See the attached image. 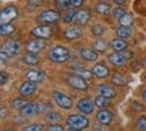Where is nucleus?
Listing matches in <instances>:
<instances>
[{"label":"nucleus","mask_w":146,"mask_h":131,"mask_svg":"<svg viewBox=\"0 0 146 131\" xmlns=\"http://www.w3.org/2000/svg\"><path fill=\"white\" fill-rule=\"evenodd\" d=\"M49 58L56 64H64L70 58V53H69V50L66 47L56 46V47H53V49H50V52H49Z\"/></svg>","instance_id":"obj_1"},{"label":"nucleus","mask_w":146,"mask_h":131,"mask_svg":"<svg viewBox=\"0 0 146 131\" xmlns=\"http://www.w3.org/2000/svg\"><path fill=\"white\" fill-rule=\"evenodd\" d=\"M60 18H61V14L56 10H46L41 12L38 18H36V21L38 23H41V24H54V23H57L60 21Z\"/></svg>","instance_id":"obj_2"},{"label":"nucleus","mask_w":146,"mask_h":131,"mask_svg":"<svg viewBox=\"0 0 146 131\" xmlns=\"http://www.w3.org/2000/svg\"><path fill=\"white\" fill-rule=\"evenodd\" d=\"M66 124L68 127H72V128H78V130H81V128H87L89 126V120L88 118H85L83 115H78V114H73V115H69L66 118Z\"/></svg>","instance_id":"obj_3"},{"label":"nucleus","mask_w":146,"mask_h":131,"mask_svg":"<svg viewBox=\"0 0 146 131\" xmlns=\"http://www.w3.org/2000/svg\"><path fill=\"white\" fill-rule=\"evenodd\" d=\"M53 99H54V101L57 103L58 107H61V108H64V110H70V108L73 107L72 99H70L69 96H66L65 93L54 92V93H53Z\"/></svg>","instance_id":"obj_4"},{"label":"nucleus","mask_w":146,"mask_h":131,"mask_svg":"<svg viewBox=\"0 0 146 131\" xmlns=\"http://www.w3.org/2000/svg\"><path fill=\"white\" fill-rule=\"evenodd\" d=\"M68 84L72 88L77 89V91H87L88 89V84H87L85 79H83L78 74H70V76H68Z\"/></svg>","instance_id":"obj_5"},{"label":"nucleus","mask_w":146,"mask_h":131,"mask_svg":"<svg viewBox=\"0 0 146 131\" xmlns=\"http://www.w3.org/2000/svg\"><path fill=\"white\" fill-rule=\"evenodd\" d=\"M18 16V10H16L14 5H7L5 8H3L1 11V15H0V21H1V24H7V23H11V22Z\"/></svg>","instance_id":"obj_6"},{"label":"nucleus","mask_w":146,"mask_h":131,"mask_svg":"<svg viewBox=\"0 0 146 131\" xmlns=\"http://www.w3.org/2000/svg\"><path fill=\"white\" fill-rule=\"evenodd\" d=\"M19 52V42L18 41H7L1 46V53L7 57H15Z\"/></svg>","instance_id":"obj_7"},{"label":"nucleus","mask_w":146,"mask_h":131,"mask_svg":"<svg viewBox=\"0 0 146 131\" xmlns=\"http://www.w3.org/2000/svg\"><path fill=\"white\" fill-rule=\"evenodd\" d=\"M31 34L34 37L39 38V39H46L52 35V28L47 26V24H41V26H36L31 30Z\"/></svg>","instance_id":"obj_8"},{"label":"nucleus","mask_w":146,"mask_h":131,"mask_svg":"<svg viewBox=\"0 0 146 131\" xmlns=\"http://www.w3.org/2000/svg\"><path fill=\"white\" fill-rule=\"evenodd\" d=\"M45 46H46V43L43 42V39H35V41H29V42L26 43V50L29 53H34V54H36V53L42 52L43 49H45Z\"/></svg>","instance_id":"obj_9"},{"label":"nucleus","mask_w":146,"mask_h":131,"mask_svg":"<svg viewBox=\"0 0 146 131\" xmlns=\"http://www.w3.org/2000/svg\"><path fill=\"white\" fill-rule=\"evenodd\" d=\"M36 89V85L34 81H30V80H27L26 83H23L21 85V89H19V93H21L22 97H29V96H31L34 92H35Z\"/></svg>","instance_id":"obj_10"},{"label":"nucleus","mask_w":146,"mask_h":131,"mask_svg":"<svg viewBox=\"0 0 146 131\" xmlns=\"http://www.w3.org/2000/svg\"><path fill=\"white\" fill-rule=\"evenodd\" d=\"M94 104L89 99H81L80 101L77 103V110L84 114V115H87V114H92L94 112Z\"/></svg>","instance_id":"obj_11"},{"label":"nucleus","mask_w":146,"mask_h":131,"mask_svg":"<svg viewBox=\"0 0 146 131\" xmlns=\"http://www.w3.org/2000/svg\"><path fill=\"white\" fill-rule=\"evenodd\" d=\"M38 112H39V104H36V103H27L21 110L22 116H26V118L36 115Z\"/></svg>","instance_id":"obj_12"},{"label":"nucleus","mask_w":146,"mask_h":131,"mask_svg":"<svg viewBox=\"0 0 146 131\" xmlns=\"http://www.w3.org/2000/svg\"><path fill=\"white\" fill-rule=\"evenodd\" d=\"M112 118H114L112 114H111L108 110H106V108H100V111L96 114V119H98V122L102 123L103 126L110 124V123L112 122Z\"/></svg>","instance_id":"obj_13"},{"label":"nucleus","mask_w":146,"mask_h":131,"mask_svg":"<svg viewBox=\"0 0 146 131\" xmlns=\"http://www.w3.org/2000/svg\"><path fill=\"white\" fill-rule=\"evenodd\" d=\"M91 19V12H89L88 10H80L76 14V16H74V21L73 22H76L78 26H85L87 23H88V21Z\"/></svg>","instance_id":"obj_14"},{"label":"nucleus","mask_w":146,"mask_h":131,"mask_svg":"<svg viewBox=\"0 0 146 131\" xmlns=\"http://www.w3.org/2000/svg\"><path fill=\"white\" fill-rule=\"evenodd\" d=\"M98 92H99V95L104 96V97H107V99H114V97H116V91H115L112 87H110V85L99 84V87H98Z\"/></svg>","instance_id":"obj_15"},{"label":"nucleus","mask_w":146,"mask_h":131,"mask_svg":"<svg viewBox=\"0 0 146 131\" xmlns=\"http://www.w3.org/2000/svg\"><path fill=\"white\" fill-rule=\"evenodd\" d=\"M81 28L80 27H76V26H72V27H68L65 31H64V37L69 39V41H72V39H77V38L81 37Z\"/></svg>","instance_id":"obj_16"},{"label":"nucleus","mask_w":146,"mask_h":131,"mask_svg":"<svg viewBox=\"0 0 146 131\" xmlns=\"http://www.w3.org/2000/svg\"><path fill=\"white\" fill-rule=\"evenodd\" d=\"M108 61H110V64H112L114 66H123L127 60L122 56V53H111L108 56Z\"/></svg>","instance_id":"obj_17"},{"label":"nucleus","mask_w":146,"mask_h":131,"mask_svg":"<svg viewBox=\"0 0 146 131\" xmlns=\"http://www.w3.org/2000/svg\"><path fill=\"white\" fill-rule=\"evenodd\" d=\"M27 80H30V81H34V83H39L42 80L45 79V74L43 72H39V70H34V69H30V70H27L26 73H25Z\"/></svg>","instance_id":"obj_18"},{"label":"nucleus","mask_w":146,"mask_h":131,"mask_svg":"<svg viewBox=\"0 0 146 131\" xmlns=\"http://www.w3.org/2000/svg\"><path fill=\"white\" fill-rule=\"evenodd\" d=\"M92 73L98 79H104V77L108 76V68L106 65H103V64H96L94 69H92Z\"/></svg>","instance_id":"obj_19"},{"label":"nucleus","mask_w":146,"mask_h":131,"mask_svg":"<svg viewBox=\"0 0 146 131\" xmlns=\"http://www.w3.org/2000/svg\"><path fill=\"white\" fill-rule=\"evenodd\" d=\"M80 57L85 60V61H96L98 58V52L94 49H81L80 50Z\"/></svg>","instance_id":"obj_20"},{"label":"nucleus","mask_w":146,"mask_h":131,"mask_svg":"<svg viewBox=\"0 0 146 131\" xmlns=\"http://www.w3.org/2000/svg\"><path fill=\"white\" fill-rule=\"evenodd\" d=\"M110 47L114 49L115 52H123L127 47V42L123 41V38H115V39H112L110 42Z\"/></svg>","instance_id":"obj_21"},{"label":"nucleus","mask_w":146,"mask_h":131,"mask_svg":"<svg viewBox=\"0 0 146 131\" xmlns=\"http://www.w3.org/2000/svg\"><path fill=\"white\" fill-rule=\"evenodd\" d=\"M38 61H39L38 56H36V54H34V53H29V52H27V54H25V56H23V58H22V62L25 64V65H30V66L36 65V64H38Z\"/></svg>","instance_id":"obj_22"},{"label":"nucleus","mask_w":146,"mask_h":131,"mask_svg":"<svg viewBox=\"0 0 146 131\" xmlns=\"http://www.w3.org/2000/svg\"><path fill=\"white\" fill-rule=\"evenodd\" d=\"M115 34L118 35V38H129L131 35V30H130V27H127V26H122L120 24L119 27H116L115 28Z\"/></svg>","instance_id":"obj_23"},{"label":"nucleus","mask_w":146,"mask_h":131,"mask_svg":"<svg viewBox=\"0 0 146 131\" xmlns=\"http://www.w3.org/2000/svg\"><path fill=\"white\" fill-rule=\"evenodd\" d=\"M95 11L100 14V15H107L110 11H111V7H110L107 3H98L95 5Z\"/></svg>","instance_id":"obj_24"},{"label":"nucleus","mask_w":146,"mask_h":131,"mask_svg":"<svg viewBox=\"0 0 146 131\" xmlns=\"http://www.w3.org/2000/svg\"><path fill=\"white\" fill-rule=\"evenodd\" d=\"M94 103H95V107H99V108H106V107H108V99L104 97V96H102V95H99V96L95 97Z\"/></svg>","instance_id":"obj_25"},{"label":"nucleus","mask_w":146,"mask_h":131,"mask_svg":"<svg viewBox=\"0 0 146 131\" xmlns=\"http://www.w3.org/2000/svg\"><path fill=\"white\" fill-rule=\"evenodd\" d=\"M76 10H73L72 7L70 8H68L66 10V12L64 14V16H62V21H64V23H70V22H73L74 21V16H76Z\"/></svg>","instance_id":"obj_26"},{"label":"nucleus","mask_w":146,"mask_h":131,"mask_svg":"<svg viewBox=\"0 0 146 131\" xmlns=\"http://www.w3.org/2000/svg\"><path fill=\"white\" fill-rule=\"evenodd\" d=\"M14 31H15V26H12L11 23L1 24V27H0V34L1 35H11Z\"/></svg>","instance_id":"obj_27"},{"label":"nucleus","mask_w":146,"mask_h":131,"mask_svg":"<svg viewBox=\"0 0 146 131\" xmlns=\"http://www.w3.org/2000/svg\"><path fill=\"white\" fill-rule=\"evenodd\" d=\"M119 23L122 24V26L130 27L131 24L134 23V18H133V15H130V14H125V15L119 19Z\"/></svg>","instance_id":"obj_28"},{"label":"nucleus","mask_w":146,"mask_h":131,"mask_svg":"<svg viewBox=\"0 0 146 131\" xmlns=\"http://www.w3.org/2000/svg\"><path fill=\"white\" fill-rule=\"evenodd\" d=\"M104 31H106V28L102 24H94V26L91 27V32H92V35H95V37H102L104 34Z\"/></svg>","instance_id":"obj_29"},{"label":"nucleus","mask_w":146,"mask_h":131,"mask_svg":"<svg viewBox=\"0 0 146 131\" xmlns=\"http://www.w3.org/2000/svg\"><path fill=\"white\" fill-rule=\"evenodd\" d=\"M111 81H112L115 85H119V87H123V85L126 84V79L120 73H115L114 76L111 77Z\"/></svg>","instance_id":"obj_30"},{"label":"nucleus","mask_w":146,"mask_h":131,"mask_svg":"<svg viewBox=\"0 0 146 131\" xmlns=\"http://www.w3.org/2000/svg\"><path fill=\"white\" fill-rule=\"evenodd\" d=\"M26 104H27V101L25 99H14L11 101V107L15 108V110H19V111H21Z\"/></svg>","instance_id":"obj_31"},{"label":"nucleus","mask_w":146,"mask_h":131,"mask_svg":"<svg viewBox=\"0 0 146 131\" xmlns=\"http://www.w3.org/2000/svg\"><path fill=\"white\" fill-rule=\"evenodd\" d=\"M45 116H46V120L50 122V123H56V122L60 120V115L57 112H54V111H47Z\"/></svg>","instance_id":"obj_32"},{"label":"nucleus","mask_w":146,"mask_h":131,"mask_svg":"<svg viewBox=\"0 0 146 131\" xmlns=\"http://www.w3.org/2000/svg\"><path fill=\"white\" fill-rule=\"evenodd\" d=\"M56 5L61 10H68L70 8V0H56Z\"/></svg>","instance_id":"obj_33"},{"label":"nucleus","mask_w":146,"mask_h":131,"mask_svg":"<svg viewBox=\"0 0 146 131\" xmlns=\"http://www.w3.org/2000/svg\"><path fill=\"white\" fill-rule=\"evenodd\" d=\"M106 49H107V45L104 43V41H96L94 43V50L96 52H104Z\"/></svg>","instance_id":"obj_34"},{"label":"nucleus","mask_w":146,"mask_h":131,"mask_svg":"<svg viewBox=\"0 0 146 131\" xmlns=\"http://www.w3.org/2000/svg\"><path fill=\"white\" fill-rule=\"evenodd\" d=\"M77 74L78 76H81L83 79H85V80H88V79H91L92 77V72H89V70H87V69H84V68H81V69H78L77 70Z\"/></svg>","instance_id":"obj_35"},{"label":"nucleus","mask_w":146,"mask_h":131,"mask_svg":"<svg viewBox=\"0 0 146 131\" xmlns=\"http://www.w3.org/2000/svg\"><path fill=\"white\" fill-rule=\"evenodd\" d=\"M137 127L139 131H146V116H141L137 120Z\"/></svg>","instance_id":"obj_36"},{"label":"nucleus","mask_w":146,"mask_h":131,"mask_svg":"<svg viewBox=\"0 0 146 131\" xmlns=\"http://www.w3.org/2000/svg\"><path fill=\"white\" fill-rule=\"evenodd\" d=\"M23 131H42V126L36 124V123H33V124H29V126L25 127Z\"/></svg>","instance_id":"obj_37"},{"label":"nucleus","mask_w":146,"mask_h":131,"mask_svg":"<svg viewBox=\"0 0 146 131\" xmlns=\"http://www.w3.org/2000/svg\"><path fill=\"white\" fill-rule=\"evenodd\" d=\"M126 12L123 8H115L114 11H112V15H114V18H118V19H120L122 16L125 15Z\"/></svg>","instance_id":"obj_38"},{"label":"nucleus","mask_w":146,"mask_h":131,"mask_svg":"<svg viewBox=\"0 0 146 131\" xmlns=\"http://www.w3.org/2000/svg\"><path fill=\"white\" fill-rule=\"evenodd\" d=\"M47 131H64V127L60 124H50L47 127Z\"/></svg>","instance_id":"obj_39"},{"label":"nucleus","mask_w":146,"mask_h":131,"mask_svg":"<svg viewBox=\"0 0 146 131\" xmlns=\"http://www.w3.org/2000/svg\"><path fill=\"white\" fill-rule=\"evenodd\" d=\"M7 81H8V74L5 73V72H1L0 73V84L4 85Z\"/></svg>","instance_id":"obj_40"},{"label":"nucleus","mask_w":146,"mask_h":131,"mask_svg":"<svg viewBox=\"0 0 146 131\" xmlns=\"http://www.w3.org/2000/svg\"><path fill=\"white\" fill-rule=\"evenodd\" d=\"M133 110L134 111H143L145 108H143V105L142 104H139V103H133Z\"/></svg>","instance_id":"obj_41"},{"label":"nucleus","mask_w":146,"mask_h":131,"mask_svg":"<svg viewBox=\"0 0 146 131\" xmlns=\"http://www.w3.org/2000/svg\"><path fill=\"white\" fill-rule=\"evenodd\" d=\"M83 4V0H70V7H80Z\"/></svg>","instance_id":"obj_42"},{"label":"nucleus","mask_w":146,"mask_h":131,"mask_svg":"<svg viewBox=\"0 0 146 131\" xmlns=\"http://www.w3.org/2000/svg\"><path fill=\"white\" fill-rule=\"evenodd\" d=\"M122 53V56L126 58V60H129V58L133 57V52H129V50H123V52H120Z\"/></svg>","instance_id":"obj_43"},{"label":"nucleus","mask_w":146,"mask_h":131,"mask_svg":"<svg viewBox=\"0 0 146 131\" xmlns=\"http://www.w3.org/2000/svg\"><path fill=\"white\" fill-rule=\"evenodd\" d=\"M41 3H42V0H30V1H29V4H30L31 8H34V7H36V5H39Z\"/></svg>","instance_id":"obj_44"},{"label":"nucleus","mask_w":146,"mask_h":131,"mask_svg":"<svg viewBox=\"0 0 146 131\" xmlns=\"http://www.w3.org/2000/svg\"><path fill=\"white\" fill-rule=\"evenodd\" d=\"M50 110V105L49 104H39V112H43V111H49Z\"/></svg>","instance_id":"obj_45"},{"label":"nucleus","mask_w":146,"mask_h":131,"mask_svg":"<svg viewBox=\"0 0 146 131\" xmlns=\"http://www.w3.org/2000/svg\"><path fill=\"white\" fill-rule=\"evenodd\" d=\"M5 114H7V112H5V107H1V119L5 118Z\"/></svg>","instance_id":"obj_46"},{"label":"nucleus","mask_w":146,"mask_h":131,"mask_svg":"<svg viewBox=\"0 0 146 131\" xmlns=\"http://www.w3.org/2000/svg\"><path fill=\"white\" fill-rule=\"evenodd\" d=\"M5 57H7V56L1 53V64H3V65H5Z\"/></svg>","instance_id":"obj_47"},{"label":"nucleus","mask_w":146,"mask_h":131,"mask_svg":"<svg viewBox=\"0 0 146 131\" xmlns=\"http://www.w3.org/2000/svg\"><path fill=\"white\" fill-rule=\"evenodd\" d=\"M114 3H116V4H123L125 3V0H112Z\"/></svg>","instance_id":"obj_48"},{"label":"nucleus","mask_w":146,"mask_h":131,"mask_svg":"<svg viewBox=\"0 0 146 131\" xmlns=\"http://www.w3.org/2000/svg\"><path fill=\"white\" fill-rule=\"evenodd\" d=\"M66 131H83V130H78V128H72V127H69Z\"/></svg>","instance_id":"obj_49"},{"label":"nucleus","mask_w":146,"mask_h":131,"mask_svg":"<svg viewBox=\"0 0 146 131\" xmlns=\"http://www.w3.org/2000/svg\"><path fill=\"white\" fill-rule=\"evenodd\" d=\"M142 99H143V100L146 101V89L143 91V92H142Z\"/></svg>","instance_id":"obj_50"},{"label":"nucleus","mask_w":146,"mask_h":131,"mask_svg":"<svg viewBox=\"0 0 146 131\" xmlns=\"http://www.w3.org/2000/svg\"><path fill=\"white\" fill-rule=\"evenodd\" d=\"M143 66H145V68H146V60H145V64H143Z\"/></svg>","instance_id":"obj_51"}]
</instances>
